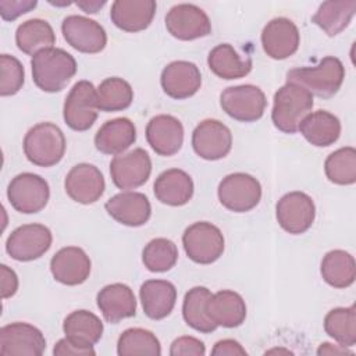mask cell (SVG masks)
<instances>
[{
  "label": "cell",
  "instance_id": "obj_1",
  "mask_svg": "<svg viewBox=\"0 0 356 356\" xmlns=\"http://www.w3.org/2000/svg\"><path fill=\"white\" fill-rule=\"evenodd\" d=\"M35 85L47 93L63 90L76 74V61L72 54L60 47H49L36 53L31 60Z\"/></svg>",
  "mask_w": 356,
  "mask_h": 356
},
{
  "label": "cell",
  "instance_id": "obj_2",
  "mask_svg": "<svg viewBox=\"0 0 356 356\" xmlns=\"http://www.w3.org/2000/svg\"><path fill=\"white\" fill-rule=\"evenodd\" d=\"M313 95L303 86L286 82L274 93L271 120L284 134H295L302 120L312 113Z\"/></svg>",
  "mask_w": 356,
  "mask_h": 356
},
{
  "label": "cell",
  "instance_id": "obj_3",
  "mask_svg": "<svg viewBox=\"0 0 356 356\" xmlns=\"http://www.w3.org/2000/svg\"><path fill=\"white\" fill-rule=\"evenodd\" d=\"M345 67L334 56H327L313 67H299L286 72V82H293L318 97H332L342 86Z\"/></svg>",
  "mask_w": 356,
  "mask_h": 356
},
{
  "label": "cell",
  "instance_id": "obj_4",
  "mask_svg": "<svg viewBox=\"0 0 356 356\" xmlns=\"http://www.w3.org/2000/svg\"><path fill=\"white\" fill-rule=\"evenodd\" d=\"M22 147L26 159L32 164L47 168L61 161L67 142L58 125L39 122L25 134Z\"/></svg>",
  "mask_w": 356,
  "mask_h": 356
},
{
  "label": "cell",
  "instance_id": "obj_5",
  "mask_svg": "<svg viewBox=\"0 0 356 356\" xmlns=\"http://www.w3.org/2000/svg\"><path fill=\"white\" fill-rule=\"evenodd\" d=\"M224 235L218 227L209 221L191 224L184 235L182 245L186 256L197 264H211L224 252Z\"/></svg>",
  "mask_w": 356,
  "mask_h": 356
},
{
  "label": "cell",
  "instance_id": "obj_6",
  "mask_svg": "<svg viewBox=\"0 0 356 356\" xmlns=\"http://www.w3.org/2000/svg\"><path fill=\"white\" fill-rule=\"evenodd\" d=\"M220 106L231 118L241 122H254L264 114L267 99L254 85H236L225 88L220 95Z\"/></svg>",
  "mask_w": 356,
  "mask_h": 356
},
{
  "label": "cell",
  "instance_id": "obj_7",
  "mask_svg": "<svg viewBox=\"0 0 356 356\" xmlns=\"http://www.w3.org/2000/svg\"><path fill=\"white\" fill-rule=\"evenodd\" d=\"M50 197V188L44 178L33 172L15 175L7 186V199L14 210L35 214L43 210Z\"/></svg>",
  "mask_w": 356,
  "mask_h": 356
},
{
  "label": "cell",
  "instance_id": "obj_8",
  "mask_svg": "<svg viewBox=\"0 0 356 356\" xmlns=\"http://www.w3.org/2000/svg\"><path fill=\"white\" fill-rule=\"evenodd\" d=\"M220 203L229 211L246 213L261 199V185L250 174L234 172L221 179L217 189Z\"/></svg>",
  "mask_w": 356,
  "mask_h": 356
},
{
  "label": "cell",
  "instance_id": "obj_9",
  "mask_svg": "<svg viewBox=\"0 0 356 356\" xmlns=\"http://www.w3.org/2000/svg\"><path fill=\"white\" fill-rule=\"evenodd\" d=\"M97 92L92 82L78 81L71 88L63 107L65 124L74 131H88L97 118Z\"/></svg>",
  "mask_w": 356,
  "mask_h": 356
},
{
  "label": "cell",
  "instance_id": "obj_10",
  "mask_svg": "<svg viewBox=\"0 0 356 356\" xmlns=\"http://www.w3.org/2000/svg\"><path fill=\"white\" fill-rule=\"evenodd\" d=\"M51 231L43 224H24L15 228L6 241V252L17 261H32L42 257L51 246Z\"/></svg>",
  "mask_w": 356,
  "mask_h": 356
},
{
  "label": "cell",
  "instance_id": "obj_11",
  "mask_svg": "<svg viewBox=\"0 0 356 356\" xmlns=\"http://www.w3.org/2000/svg\"><path fill=\"white\" fill-rule=\"evenodd\" d=\"M280 227L292 235L305 234L314 222L316 206L313 199L300 191L285 193L275 206Z\"/></svg>",
  "mask_w": 356,
  "mask_h": 356
},
{
  "label": "cell",
  "instance_id": "obj_12",
  "mask_svg": "<svg viewBox=\"0 0 356 356\" xmlns=\"http://www.w3.org/2000/svg\"><path fill=\"white\" fill-rule=\"evenodd\" d=\"M164 21L168 33L179 40H195L211 33L209 15L191 3L172 6L167 11Z\"/></svg>",
  "mask_w": 356,
  "mask_h": 356
},
{
  "label": "cell",
  "instance_id": "obj_13",
  "mask_svg": "<svg viewBox=\"0 0 356 356\" xmlns=\"http://www.w3.org/2000/svg\"><path fill=\"white\" fill-rule=\"evenodd\" d=\"M150 174L152 160L142 147L117 154L110 161V175L118 189H136L149 179Z\"/></svg>",
  "mask_w": 356,
  "mask_h": 356
},
{
  "label": "cell",
  "instance_id": "obj_14",
  "mask_svg": "<svg viewBox=\"0 0 356 356\" xmlns=\"http://www.w3.org/2000/svg\"><path fill=\"white\" fill-rule=\"evenodd\" d=\"M44 349V335L29 323L15 321L0 328V355L3 356H40Z\"/></svg>",
  "mask_w": 356,
  "mask_h": 356
},
{
  "label": "cell",
  "instance_id": "obj_15",
  "mask_svg": "<svg viewBox=\"0 0 356 356\" xmlns=\"http://www.w3.org/2000/svg\"><path fill=\"white\" fill-rule=\"evenodd\" d=\"M192 147L200 159L209 161L224 159L231 152L232 134L218 120H203L192 132Z\"/></svg>",
  "mask_w": 356,
  "mask_h": 356
},
{
  "label": "cell",
  "instance_id": "obj_16",
  "mask_svg": "<svg viewBox=\"0 0 356 356\" xmlns=\"http://www.w3.org/2000/svg\"><path fill=\"white\" fill-rule=\"evenodd\" d=\"M65 42L75 50L86 54L102 51L107 44L104 28L95 19L83 15H68L61 22Z\"/></svg>",
  "mask_w": 356,
  "mask_h": 356
},
{
  "label": "cell",
  "instance_id": "obj_17",
  "mask_svg": "<svg viewBox=\"0 0 356 356\" xmlns=\"http://www.w3.org/2000/svg\"><path fill=\"white\" fill-rule=\"evenodd\" d=\"M300 44L298 26L285 17L268 21L261 31V46L264 53L274 60H285L293 56Z\"/></svg>",
  "mask_w": 356,
  "mask_h": 356
},
{
  "label": "cell",
  "instance_id": "obj_18",
  "mask_svg": "<svg viewBox=\"0 0 356 356\" xmlns=\"http://www.w3.org/2000/svg\"><path fill=\"white\" fill-rule=\"evenodd\" d=\"M64 188L67 195L76 203L92 204L97 202L106 189L102 171L89 163L74 165L65 175Z\"/></svg>",
  "mask_w": 356,
  "mask_h": 356
},
{
  "label": "cell",
  "instance_id": "obj_19",
  "mask_svg": "<svg viewBox=\"0 0 356 356\" xmlns=\"http://www.w3.org/2000/svg\"><path fill=\"white\" fill-rule=\"evenodd\" d=\"M90 268L89 256L78 246L61 248L50 260L53 278L68 286L83 284L90 275Z\"/></svg>",
  "mask_w": 356,
  "mask_h": 356
},
{
  "label": "cell",
  "instance_id": "obj_20",
  "mask_svg": "<svg viewBox=\"0 0 356 356\" xmlns=\"http://www.w3.org/2000/svg\"><path fill=\"white\" fill-rule=\"evenodd\" d=\"M160 83L167 96L182 100L192 97L200 89L202 74L196 64L177 60L163 68Z\"/></svg>",
  "mask_w": 356,
  "mask_h": 356
},
{
  "label": "cell",
  "instance_id": "obj_21",
  "mask_svg": "<svg viewBox=\"0 0 356 356\" xmlns=\"http://www.w3.org/2000/svg\"><path fill=\"white\" fill-rule=\"evenodd\" d=\"M104 209L111 218L127 227L145 225L152 216L147 196L134 191H124L111 196L106 202Z\"/></svg>",
  "mask_w": 356,
  "mask_h": 356
},
{
  "label": "cell",
  "instance_id": "obj_22",
  "mask_svg": "<svg viewBox=\"0 0 356 356\" xmlns=\"http://www.w3.org/2000/svg\"><path fill=\"white\" fill-rule=\"evenodd\" d=\"M146 140L159 156H174L184 143L182 122L174 115L159 114L146 125Z\"/></svg>",
  "mask_w": 356,
  "mask_h": 356
},
{
  "label": "cell",
  "instance_id": "obj_23",
  "mask_svg": "<svg viewBox=\"0 0 356 356\" xmlns=\"http://www.w3.org/2000/svg\"><path fill=\"white\" fill-rule=\"evenodd\" d=\"M96 303L104 320L111 324H117L136 314V298L134 291L121 282L103 286L97 292Z\"/></svg>",
  "mask_w": 356,
  "mask_h": 356
},
{
  "label": "cell",
  "instance_id": "obj_24",
  "mask_svg": "<svg viewBox=\"0 0 356 356\" xmlns=\"http://www.w3.org/2000/svg\"><path fill=\"white\" fill-rule=\"evenodd\" d=\"M156 8L154 0H115L111 4L110 18L121 31L135 33L152 24Z\"/></svg>",
  "mask_w": 356,
  "mask_h": 356
},
{
  "label": "cell",
  "instance_id": "obj_25",
  "mask_svg": "<svg viewBox=\"0 0 356 356\" xmlns=\"http://www.w3.org/2000/svg\"><path fill=\"white\" fill-rule=\"evenodd\" d=\"M206 312L217 327L235 328L246 318V303L238 292L222 289L211 293L206 303Z\"/></svg>",
  "mask_w": 356,
  "mask_h": 356
},
{
  "label": "cell",
  "instance_id": "obj_26",
  "mask_svg": "<svg viewBox=\"0 0 356 356\" xmlns=\"http://www.w3.org/2000/svg\"><path fill=\"white\" fill-rule=\"evenodd\" d=\"M136 140L135 124L127 117L106 121L95 135V146L103 154L124 153Z\"/></svg>",
  "mask_w": 356,
  "mask_h": 356
},
{
  "label": "cell",
  "instance_id": "obj_27",
  "mask_svg": "<svg viewBox=\"0 0 356 356\" xmlns=\"http://www.w3.org/2000/svg\"><path fill=\"white\" fill-rule=\"evenodd\" d=\"M139 298L143 313L152 320H163L172 312L177 288L167 280H147L140 285Z\"/></svg>",
  "mask_w": 356,
  "mask_h": 356
},
{
  "label": "cell",
  "instance_id": "obj_28",
  "mask_svg": "<svg viewBox=\"0 0 356 356\" xmlns=\"http://www.w3.org/2000/svg\"><path fill=\"white\" fill-rule=\"evenodd\" d=\"M193 181L188 172L179 168L163 171L154 181L156 199L167 206H184L193 196Z\"/></svg>",
  "mask_w": 356,
  "mask_h": 356
},
{
  "label": "cell",
  "instance_id": "obj_29",
  "mask_svg": "<svg viewBox=\"0 0 356 356\" xmlns=\"http://www.w3.org/2000/svg\"><path fill=\"white\" fill-rule=\"evenodd\" d=\"M298 131H300L310 145L327 147L338 140L341 135V121L327 110H317L302 120Z\"/></svg>",
  "mask_w": 356,
  "mask_h": 356
},
{
  "label": "cell",
  "instance_id": "obj_30",
  "mask_svg": "<svg viewBox=\"0 0 356 356\" xmlns=\"http://www.w3.org/2000/svg\"><path fill=\"white\" fill-rule=\"evenodd\" d=\"M207 64L214 75L227 81L246 76L253 65L250 57H242L229 43H220L213 47Z\"/></svg>",
  "mask_w": 356,
  "mask_h": 356
},
{
  "label": "cell",
  "instance_id": "obj_31",
  "mask_svg": "<svg viewBox=\"0 0 356 356\" xmlns=\"http://www.w3.org/2000/svg\"><path fill=\"white\" fill-rule=\"evenodd\" d=\"M102 320L89 310H74L63 323V331L68 339L82 346H93L103 335Z\"/></svg>",
  "mask_w": 356,
  "mask_h": 356
},
{
  "label": "cell",
  "instance_id": "obj_32",
  "mask_svg": "<svg viewBox=\"0 0 356 356\" xmlns=\"http://www.w3.org/2000/svg\"><path fill=\"white\" fill-rule=\"evenodd\" d=\"M356 13V0H328L320 4L312 21L328 36H337L350 24Z\"/></svg>",
  "mask_w": 356,
  "mask_h": 356
},
{
  "label": "cell",
  "instance_id": "obj_33",
  "mask_svg": "<svg viewBox=\"0 0 356 356\" xmlns=\"http://www.w3.org/2000/svg\"><path fill=\"white\" fill-rule=\"evenodd\" d=\"M15 43L22 53L33 57L40 50L54 47L56 33L46 19L32 18L18 25Z\"/></svg>",
  "mask_w": 356,
  "mask_h": 356
},
{
  "label": "cell",
  "instance_id": "obj_34",
  "mask_svg": "<svg viewBox=\"0 0 356 356\" xmlns=\"http://www.w3.org/2000/svg\"><path fill=\"white\" fill-rule=\"evenodd\" d=\"M320 273L330 286L343 289L355 282L356 263L349 252L342 249L330 250L321 260Z\"/></svg>",
  "mask_w": 356,
  "mask_h": 356
},
{
  "label": "cell",
  "instance_id": "obj_35",
  "mask_svg": "<svg viewBox=\"0 0 356 356\" xmlns=\"http://www.w3.org/2000/svg\"><path fill=\"white\" fill-rule=\"evenodd\" d=\"M211 296L210 289L206 286L191 288L182 302V317L185 323L195 331L210 334L217 330V324L210 320L206 312V303Z\"/></svg>",
  "mask_w": 356,
  "mask_h": 356
},
{
  "label": "cell",
  "instance_id": "obj_36",
  "mask_svg": "<svg viewBox=\"0 0 356 356\" xmlns=\"http://www.w3.org/2000/svg\"><path fill=\"white\" fill-rule=\"evenodd\" d=\"M97 92V108L104 113L122 111L132 104L134 89L120 76H110L100 82Z\"/></svg>",
  "mask_w": 356,
  "mask_h": 356
},
{
  "label": "cell",
  "instance_id": "obj_37",
  "mask_svg": "<svg viewBox=\"0 0 356 356\" xmlns=\"http://www.w3.org/2000/svg\"><path fill=\"white\" fill-rule=\"evenodd\" d=\"M324 331L342 346L356 343V307H335L324 317Z\"/></svg>",
  "mask_w": 356,
  "mask_h": 356
},
{
  "label": "cell",
  "instance_id": "obj_38",
  "mask_svg": "<svg viewBox=\"0 0 356 356\" xmlns=\"http://www.w3.org/2000/svg\"><path fill=\"white\" fill-rule=\"evenodd\" d=\"M120 356H160L161 345L159 338L145 328H128L117 341Z\"/></svg>",
  "mask_w": 356,
  "mask_h": 356
},
{
  "label": "cell",
  "instance_id": "obj_39",
  "mask_svg": "<svg viewBox=\"0 0 356 356\" xmlns=\"http://www.w3.org/2000/svg\"><path fill=\"white\" fill-rule=\"evenodd\" d=\"M324 171L332 184L353 185L356 182V150L352 146L339 147L324 161Z\"/></svg>",
  "mask_w": 356,
  "mask_h": 356
},
{
  "label": "cell",
  "instance_id": "obj_40",
  "mask_svg": "<svg viewBox=\"0 0 356 356\" xmlns=\"http://www.w3.org/2000/svg\"><path fill=\"white\" fill-rule=\"evenodd\" d=\"M178 260L177 245L167 238H154L142 250V261L152 273H165Z\"/></svg>",
  "mask_w": 356,
  "mask_h": 356
},
{
  "label": "cell",
  "instance_id": "obj_41",
  "mask_svg": "<svg viewBox=\"0 0 356 356\" xmlns=\"http://www.w3.org/2000/svg\"><path fill=\"white\" fill-rule=\"evenodd\" d=\"M0 68H1V78H0V95L13 96L22 89L25 81V71L21 61L10 54L0 56Z\"/></svg>",
  "mask_w": 356,
  "mask_h": 356
},
{
  "label": "cell",
  "instance_id": "obj_42",
  "mask_svg": "<svg viewBox=\"0 0 356 356\" xmlns=\"http://www.w3.org/2000/svg\"><path fill=\"white\" fill-rule=\"evenodd\" d=\"M204 343L200 339L189 335H184L174 339L170 348L171 356H204Z\"/></svg>",
  "mask_w": 356,
  "mask_h": 356
},
{
  "label": "cell",
  "instance_id": "obj_43",
  "mask_svg": "<svg viewBox=\"0 0 356 356\" xmlns=\"http://www.w3.org/2000/svg\"><path fill=\"white\" fill-rule=\"evenodd\" d=\"M36 6V0H0V15L4 21H14L19 15L32 11Z\"/></svg>",
  "mask_w": 356,
  "mask_h": 356
},
{
  "label": "cell",
  "instance_id": "obj_44",
  "mask_svg": "<svg viewBox=\"0 0 356 356\" xmlns=\"http://www.w3.org/2000/svg\"><path fill=\"white\" fill-rule=\"evenodd\" d=\"M53 355L54 356H89V355L93 356L96 355V352L93 346L78 345L65 337L54 345Z\"/></svg>",
  "mask_w": 356,
  "mask_h": 356
},
{
  "label": "cell",
  "instance_id": "obj_45",
  "mask_svg": "<svg viewBox=\"0 0 356 356\" xmlns=\"http://www.w3.org/2000/svg\"><path fill=\"white\" fill-rule=\"evenodd\" d=\"M0 282H1V298L8 299L18 291V277L13 268L6 264L0 266Z\"/></svg>",
  "mask_w": 356,
  "mask_h": 356
},
{
  "label": "cell",
  "instance_id": "obj_46",
  "mask_svg": "<svg viewBox=\"0 0 356 356\" xmlns=\"http://www.w3.org/2000/svg\"><path fill=\"white\" fill-rule=\"evenodd\" d=\"M213 356H243L246 355V350L242 348V345L235 339H221L216 342V345L211 349Z\"/></svg>",
  "mask_w": 356,
  "mask_h": 356
},
{
  "label": "cell",
  "instance_id": "obj_47",
  "mask_svg": "<svg viewBox=\"0 0 356 356\" xmlns=\"http://www.w3.org/2000/svg\"><path fill=\"white\" fill-rule=\"evenodd\" d=\"M317 355H352V352L342 345H334L330 342H324L318 346Z\"/></svg>",
  "mask_w": 356,
  "mask_h": 356
},
{
  "label": "cell",
  "instance_id": "obj_48",
  "mask_svg": "<svg viewBox=\"0 0 356 356\" xmlns=\"http://www.w3.org/2000/svg\"><path fill=\"white\" fill-rule=\"evenodd\" d=\"M79 8H82L88 14H96L103 6H106V1L102 0H83V1H76L75 3Z\"/></svg>",
  "mask_w": 356,
  "mask_h": 356
},
{
  "label": "cell",
  "instance_id": "obj_49",
  "mask_svg": "<svg viewBox=\"0 0 356 356\" xmlns=\"http://www.w3.org/2000/svg\"><path fill=\"white\" fill-rule=\"evenodd\" d=\"M291 353L289 350H284V349H271V350H267L266 353Z\"/></svg>",
  "mask_w": 356,
  "mask_h": 356
}]
</instances>
